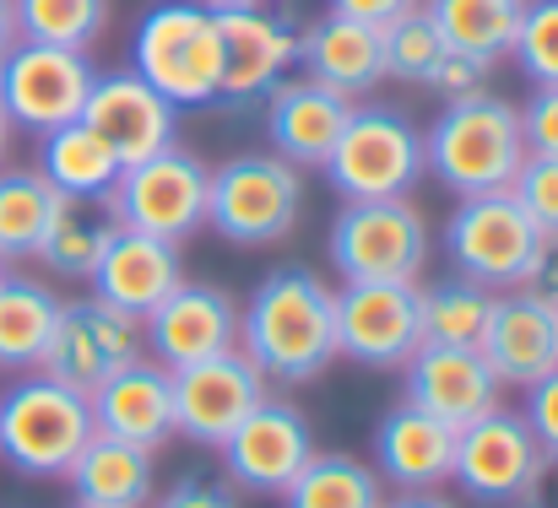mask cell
<instances>
[{
	"instance_id": "1",
	"label": "cell",
	"mask_w": 558,
	"mask_h": 508,
	"mask_svg": "<svg viewBox=\"0 0 558 508\" xmlns=\"http://www.w3.org/2000/svg\"><path fill=\"white\" fill-rule=\"evenodd\" d=\"M239 351L266 384H310L337 362V293L310 265H277L239 309Z\"/></svg>"
},
{
	"instance_id": "2",
	"label": "cell",
	"mask_w": 558,
	"mask_h": 508,
	"mask_svg": "<svg viewBox=\"0 0 558 508\" xmlns=\"http://www.w3.org/2000/svg\"><path fill=\"white\" fill-rule=\"evenodd\" d=\"M521 163H526L521 114L510 98H499L488 87L472 98H450L423 131V169L456 200L510 189Z\"/></svg>"
},
{
	"instance_id": "3",
	"label": "cell",
	"mask_w": 558,
	"mask_h": 508,
	"mask_svg": "<svg viewBox=\"0 0 558 508\" xmlns=\"http://www.w3.org/2000/svg\"><path fill=\"white\" fill-rule=\"evenodd\" d=\"M131 71L185 109H217L222 82V44H217V11L206 0H158L131 27Z\"/></svg>"
},
{
	"instance_id": "4",
	"label": "cell",
	"mask_w": 558,
	"mask_h": 508,
	"mask_svg": "<svg viewBox=\"0 0 558 508\" xmlns=\"http://www.w3.org/2000/svg\"><path fill=\"white\" fill-rule=\"evenodd\" d=\"M87 438H93L87 395L54 384L49 373L33 368L0 389V460L16 476H33V482L65 476Z\"/></svg>"
},
{
	"instance_id": "5",
	"label": "cell",
	"mask_w": 558,
	"mask_h": 508,
	"mask_svg": "<svg viewBox=\"0 0 558 508\" xmlns=\"http://www.w3.org/2000/svg\"><path fill=\"white\" fill-rule=\"evenodd\" d=\"M304 173L277 152H239L206 178V227L239 249H271L299 227Z\"/></svg>"
},
{
	"instance_id": "6",
	"label": "cell",
	"mask_w": 558,
	"mask_h": 508,
	"mask_svg": "<svg viewBox=\"0 0 558 508\" xmlns=\"http://www.w3.org/2000/svg\"><path fill=\"white\" fill-rule=\"evenodd\" d=\"M342 200H407L423 184V131L401 109L353 103L331 158L320 163Z\"/></svg>"
},
{
	"instance_id": "7",
	"label": "cell",
	"mask_w": 558,
	"mask_h": 508,
	"mask_svg": "<svg viewBox=\"0 0 558 508\" xmlns=\"http://www.w3.org/2000/svg\"><path fill=\"white\" fill-rule=\"evenodd\" d=\"M548 471H554V460L543 455V444H537V433L526 428V417L510 411V406H494V411H483L477 422L456 428L450 482H456L472 504H488V508L537 504Z\"/></svg>"
},
{
	"instance_id": "8",
	"label": "cell",
	"mask_w": 558,
	"mask_h": 508,
	"mask_svg": "<svg viewBox=\"0 0 558 508\" xmlns=\"http://www.w3.org/2000/svg\"><path fill=\"white\" fill-rule=\"evenodd\" d=\"M543 249V233L532 216L515 206L510 189L499 195H466L445 216V255L450 271L488 287V293H515L532 276V260Z\"/></svg>"
},
{
	"instance_id": "9",
	"label": "cell",
	"mask_w": 558,
	"mask_h": 508,
	"mask_svg": "<svg viewBox=\"0 0 558 508\" xmlns=\"http://www.w3.org/2000/svg\"><path fill=\"white\" fill-rule=\"evenodd\" d=\"M326 249L342 282H417L428 265V222L412 206V195L342 200Z\"/></svg>"
},
{
	"instance_id": "10",
	"label": "cell",
	"mask_w": 558,
	"mask_h": 508,
	"mask_svg": "<svg viewBox=\"0 0 558 508\" xmlns=\"http://www.w3.org/2000/svg\"><path fill=\"white\" fill-rule=\"evenodd\" d=\"M206 178H211V163H201L185 147H169L147 163L120 169L104 211L131 233L185 244L206 227Z\"/></svg>"
},
{
	"instance_id": "11",
	"label": "cell",
	"mask_w": 558,
	"mask_h": 508,
	"mask_svg": "<svg viewBox=\"0 0 558 508\" xmlns=\"http://www.w3.org/2000/svg\"><path fill=\"white\" fill-rule=\"evenodd\" d=\"M93 76L98 71H93V60L82 49H54V44L16 38L0 54V109H5L11 131L49 136V131L82 120Z\"/></svg>"
},
{
	"instance_id": "12",
	"label": "cell",
	"mask_w": 558,
	"mask_h": 508,
	"mask_svg": "<svg viewBox=\"0 0 558 508\" xmlns=\"http://www.w3.org/2000/svg\"><path fill=\"white\" fill-rule=\"evenodd\" d=\"M136 357H147L142 320L120 314L87 293V298H60V320H54V336H49L38 373H49L54 384H65L76 395H93L104 379H114Z\"/></svg>"
},
{
	"instance_id": "13",
	"label": "cell",
	"mask_w": 558,
	"mask_h": 508,
	"mask_svg": "<svg viewBox=\"0 0 558 508\" xmlns=\"http://www.w3.org/2000/svg\"><path fill=\"white\" fill-rule=\"evenodd\" d=\"M211 11H217V44H222L217 103L222 109L260 103L299 65V22L271 5H211Z\"/></svg>"
},
{
	"instance_id": "14",
	"label": "cell",
	"mask_w": 558,
	"mask_h": 508,
	"mask_svg": "<svg viewBox=\"0 0 558 508\" xmlns=\"http://www.w3.org/2000/svg\"><path fill=\"white\" fill-rule=\"evenodd\" d=\"M217 455H222V471H228L233 487L260 493V498H282L288 482L310 466L315 433H310V417H304L293 400L266 395V400L222 438Z\"/></svg>"
},
{
	"instance_id": "15",
	"label": "cell",
	"mask_w": 558,
	"mask_h": 508,
	"mask_svg": "<svg viewBox=\"0 0 558 508\" xmlns=\"http://www.w3.org/2000/svg\"><path fill=\"white\" fill-rule=\"evenodd\" d=\"M423 346L417 282H342L337 287V357L359 368H401Z\"/></svg>"
},
{
	"instance_id": "16",
	"label": "cell",
	"mask_w": 558,
	"mask_h": 508,
	"mask_svg": "<svg viewBox=\"0 0 558 508\" xmlns=\"http://www.w3.org/2000/svg\"><path fill=\"white\" fill-rule=\"evenodd\" d=\"M266 373L233 346L222 357L174 368V433L190 444L222 449V438L266 400Z\"/></svg>"
},
{
	"instance_id": "17",
	"label": "cell",
	"mask_w": 558,
	"mask_h": 508,
	"mask_svg": "<svg viewBox=\"0 0 558 508\" xmlns=\"http://www.w3.org/2000/svg\"><path fill=\"white\" fill-rule=\"evenodd\" d=\"M82 125H93L109 141L120 169L180 147V109L169 98H158L131 65L109 71V76H93V92L82 103Z\"/></svg>"
},
{
	"instance_id": "18",
	"label": "cell",
	"mask_w": 558,
	"mask_h": 508,
	"mask_svg": "<svg viewBox=\"0 0 558 508\" xmlns=\"http://www.w3.org/2000/svg\"><path fill=\"white\" fill-rule=\"evenodd\" d=\"M147 357L163 362L169 373L222 357L239 346V298L211 287V282H180L147 320H142Z\"/></svg>"
},
{
	"instance_id": "19",
	"label": "cell",
	"mask_w": 558,
	"mask_h": 508,
	"mask_svg": "<svg viewBox=\"0 0 558 508\" xmlns=\"http://www.w3.org/2000/svg\"><path fill=\"white\" fill-rule=\"evenodd\" d=\"M401 379H407V400L423 406L428 417L450 422V428H466L483 411L505 406V384L477 357V346H428L423 340L401 362Z\"/></svg>"
},
{
	"instance_id": "20",
	"label": "cell",
	"mask_w": 558,
	"mask_h": 508,
	"mask_svg": "<svg viewBox=\"0 0 558 508\" xmlns=\"http://www.w3.org/2000/svg\"><path fill=\"white\" fill-rule=\"evenodd\" d=\"M477 357L494 368V379L505 389H526V384L548 379L558 368V309H548L543 298H532L526 287L494 293Z\"/></svg>"
},
{
	"instance_id": "21",
	"label": "cell",
	"mask_w": 558,
	"mask_h": 508,
	"mask_svg": "<svg viewBox=\"0 0 558 508\" xmlns=\"http://www.w3.org/2000/svg\"><path fill=\"white\" fill-rule=\"evenodd\" d=\"M87 411H93V433L158 455L174 438V373L153 357H136L87 395Z\"/></svg>"
},
{
	"instance_id": "22",
	"label": "cell",
	"mask_w": 558,
	"mask_h": 508,
	"mask_svg": "<svg viewBox=\"0 0 558 508\" xmlns=\"http://www.w3.org/2000/svg\"><path fill=\"white\" fill-rule=\"evenodd\" d=\"M180 282H185L180 244L153 238V233H131V227H120V222H114V238H109L98 271L87 276L93 298H104L109 309L136 314V320H147Z\"/></svg>"
},
{
	"instance_id": "23",
	"label": "cell",
	"mask_w": 558,
	"mask_h": 508,
	"mask_svg": "<svg viewBox=\"0 0 558 508\" xmlns=\"http://www.w3.org/2000/svg\"><path fill=\"white\" fill-rule=\"evenodd\" d=\"M456 466V428L428 417L423 406L401 400L379 417L374 428V471L379 482H390L396 493H423V487H445Z\"/></svg>"
},
{
	"instance_id": "24",
	"label": "cell",
	"mask_w": 558,
	"mask_h": 508,
	"mask_svg": "<svg viewBox=\"0 0 558 508\" xmlns=\"http://www.w3.org/2000/svg\"><path fill=\"white\" fill-rule=\"evenodd\" d=\"M353 114V98L299 76V82H277L266 92V141L277 158H288L293 169H320L342 136Z\"/></svg>"
},
{
	"instance_id": "25",
	"label": "cell",
	"mask_w": 558,
	"mask_h": 508,
	"mask_svg": "<svg viewBox=\"0 0 558 508\" xmlns=\"http://www.w3.org/2000/svg\"><path fill=\"white\" fill-rule=\"evenodd\" d=\"M299 65L310 82L342 92V98H364L385 82V49H379V27L353 22L342 11L315 16L310 27H299Z\"/></svg>"
},
{
	"instance_id": "26",
	"label": "cell",
	"mask_w": 558,
	"mask_h": 508,
	"mask_svg": "<svg viewBox=\"0 0 558 508\" xmlns=\"http://www.w3.org/2000/svg\"><path fill=\"white\" fill-rule=\"evenodd\" d=\"M65 482L76 493V508H147L158 498L153 449H136V444L109 438V433H93L82 444Z\"/></svg>"
},
{
	"instance_id": "27",
	"label": "cell",
	"mask_w": 558,
	"mask_h": 508,
	"mask_svg": "<svg viewBox=\"0 0 558 508\" xmlns=\"http://www.w3.org/2000/svg\"><path fill=\"white\" fill-rule=\"evenodd\" d=\"M33 169L49 178V189H54L60 200L104 206L109 189H114V178H120V158L109 152V141H104L93 125L71 120V125L38 136V158H33Z\"/></svg>"
},
{
	"instance_id": "28",
	"label": "cell",
	"mask_w": 558,
	"mask_h": 508,
	"mask_svg": "<svg viewBox=\"0 0 558 508\" xmlns=\"http://www.w3.org/2000/svg\"><path fill=\"white\" fill-rule=\"evenodd\" d=\"M54 320H60V298L49 282L0 271V368L33 373L49 351Z\"/></svg>"
},
{
	"instance_id": "29",
	"label": "cell",
	"mask_w": 558,
	"mask_h": 508,
	"mask_svg": "<svg viewBox=\"0 0 558 508\" xmlns=\"http://www.w3.org/2000/svg\"><path fill=\"white\" fill-rule=\"evenodd\" d=\"M521 5L526 0H423V11L434 16L439 38L461 54H477L488 65L510 60L515 27H521Z\"/></svg>"
},
{
	"instance_id": "30",
	"label": "cell",
	"mask_w": 558,
	"mask_h": 508,
	"mask_svg": "<svg viewBox=\"0 0 558 508\" xmlns=\"http://www.w3.org/2000/svg\"><path fill=\"white\" fill-rule=\"evenodd\" d=\"M60 206L38 169H0V260H33Z\"/></svg>"
},
{
	"instance_id": "31",
	"label": "cell",
	"mask_w": 558,
	"mask_h": 508,
	"mask_svg": "<svg viewBox=\"0 0 558 508\" xmlns=\"http://www.w3.org/2000/svg\"><path fill=\"white\" fill-rule=\"evenodd\" d=\"M109 238H114V216H109L104 206L65 200V206H60V216H54V227L44 233V244H38V255H33V260H38L49 276L87 282V276L98 271V260H104Z\"/></svg>"
},
{
	"instance_id": "32",
	"label": "cell",
	"mask_w": 558,
	"mask_h": 508,
	"mask_svg": "<svg viewBox=\"0 0 558 508\" xmlns=\"http://www.w3.org/2000/svg\"><path fill=\"white\" fill-rule=\"evenodd\" d=\"M282 504L288 508H379L385 504V482L359 455H320L315 449L310 466L288 482Z\"/></svg>"
},
{
	"instance_id": "33",
	"label": "cell",
	"mask_w": 558,
	"mask_h": 508,
	"mask_svg": "<svg viewBox=\"0 0 558 508\" xmlns=\"http://www.w3.org/2000/svg\"><path fill=\"white\" fill-rule=\"evenodd\" d=\"M488 309H494V293L456 276V271L445 282L417 287V325H423L428 346H477L483 325H488Z\"/></svg>"
},
{
	"instance_id": "34",
	"label": "cell",
	"mask_w": 558,
	"mask_h": 508,
	"mask_svg": "<svg viewBox=\"0 0 558 508\" xmlns=\"http://www.w3.org/2000/svg\"><path fill=\"white\" fill-rule=\"evenodd\" d=\"M16 38L54 49H93L109 33V0H11Z\"/></svg>"
},
{
	"instance_id": "35",
	"label": "cell",
	"mask_w": 558,
	"mask_h": 508,
	"mask_svg": "<svg viewBox=\"0 0 558 508\" xmlns=\"http://www.w3.org/2000/svg\"><path fill=\"white\" fill-rule=\"evenodd\" d=\"M379 49H385V76H396V82H428V71H434V60L450 49L445 38H439V27H434V16L423 11V0L412 5V11H401L396 22H385L379 27Z\"/></svg>"
},
{
	"instance_id": "36",
	"label": "cell",
	"mask_w": 558,
	"mask_h": 508,
	"mask_svg": "<svg viewBox=\"0 0 558 508\" xmlns=\"http://www.w3.org/2000/svg\"><path fill=\"white\" fill-rule=\"evenodd\" d=\"M510 60L532 87H558V0H526Z\"/></svg>"
},
{
	"instance_id": "37",
	"label": "cell",
	"mask_w": 558,
	"mask_h": 508,
	"mask_svg": "<svg viewBox=\"0 0 558 508\" xmlns=\"http://www.w3.org/2000/svg\"><path fill=\"white\" fill-rule=\"evenodd\" d=\"M510 195L543 238H558V158H526L515 184H510Z\"/></svg>"
},
{
	"instance_id": "38",
	"label": "cell",
	"mask_w": 558,
	"mask_h": 508,
	"mask_svg": "<svg viewBox=\"0 0 558 508\" xmlns=\"http://www.w3.org/2000/svg\"><path fill=\"white\" fill-rule=\"evenodd\" d=\"M515 114L526 158H558V87H532V98L515 103Z\"/></svg>"
},
{
	"instance_id": "39",
	"label": "cell",
	"mask_w": 558,
	"mask_h": 508,
	"mask_svg": "<svg viewBox=\"0 0 558 508\" xmlns=\"http://www.w3.org/2000/svg\"><path fill=\"white\" fill-rule=\"evenodd\" d=\"M488 60H477V54H461V49H445L439 60H434V71H428V92H439L445 103L450 98H472V92H483L488 87Z\"/></svg>"
},
{
	"instance_id": "40",
	"label": "cell",
	"mask_w": 558,
	"mask_h": 508,
	"mask_svg": "<svg viewBox=\"0 0 558 508\" xmlns=\"http://www.w3.org/2000/svg\"><path fill=\"white\" fill-rule=\"evenodd\" d=\"M521 417H526V428L537 433L543 455L558 466V368L548 373V379L526 384V406H521Z\"/></svg>"
},
{
	"instance_id": "41",
	"label": "cell",
	"mask_w": 558,
	"mask_h": 508,
	"mask_svg": "<svg viewBox=\"0 0 558 508\" xmlns=\"http://www.w3.org/2000/svg\"><path fill=\"white\" fill-rule=\"evenodd\" d=\"M147 508H239V498H233V487H222V482L180 476L169 493H158Z\"/></svg>"
},
{
	"instance_id": "42",
	"label": "cell",
	"mask_w": 558,
	"mask_h": 508,
	"mask_svg": "<svg viewBox=\"0 0 558 508\" xmlns=\"http://www.w3.org/2000/svg\"><path fill=\"white\" fill-rule=\"evenodd\" d=\"M526 293L543 298L548 309H558V238H543V249L532 260V276H526Z\"/></svg>"
},
{
	"instance_id": "43",
	"label": "cell",
	"mask_w": 558,
	"mask_h": 508,
	"mask_svg": "<svg viewBox=\"0 0 558 508\" xmlns=\"http://www.w3.org/2000/svg\"><path fill=\"white\" fill-rule=\"evenodd\" d=\"M417 0H331V11H342V16H353V22H369V27H385V22H396L401 11H412Z\"/></svg>"
},
{
	"instance_id": "44",
	"label": "cell",
	"mask_w": 558,
	"mask_h": 508,
	"mask_svg": "<svg viewBox=\"0 0 558 508\" xmlns=\"http://www.w3.org/2000/svg\"><path fill=\"white\" fill-rule=\"evenodd\" d=\"M379 508H461V504L445 498L439 487H423V493H396V498H385Z\"/></svg>"
},
{
	"instance_id": "45",
	"label": "cell",
	"mask_w": 558,
	"mask_h": 508,
	"mask_svg": "<svg viewBox=\"0 0 558 508\" xmlns=\"http://www.w3.org/2000/svg\"><path fill=\"white\" fill-rule=\"evenodd\" d=\"M16 44V16H11V0H0V54Z\"/></svg>"
},
{
	"instance_id": "46",
	"label": "cell",
	"mask_w": 558,
	"mask_h": 508,
	"mask_svg": "<svg viewBox=\"0 0 558 508\" xmlns=\"http://www.w3.org/2000/svg\"><path fill=\"white\" fill-rule=\"evenodd\" d=\"M11 136H16V131H11V120H5V109H0V169H5V152H11Z\"/></svg>"
},
{
	"instance_id": "47",
	"label": "cell",
	"mask_w": 558,
	"mask_h": 508,
	"mask_svg": "<svg viewBox=\"0 0 558 508\" xmlns=\"http://www.w3.org/2000/svg\"><path fill=\"white\" fill-rule=\"evenodd\" d=\"M206 5H271V0H206Z\"/></svg>"
},
{
	"instance_id": "48",
	"label": "cell",
	"mask_w": 558,
	"mask_h": 508,
	"mask_svg": "<svg viewBox=\"0 0 558 508\" xmlns=\"http://www.w3.org/2000/svg\"><path fill=\"white\" fill-rule=\"evenodd\" d=\"M0 271H5V260H0Z\"/></svg>"
},
{
	"instance_id": "49",
	"label": "cell",
	"mask_w": 558,
	"mask_h": 508,
	"mask_svg": "<svg viewBox=\"0 0 558 508\" xmlns=\"http://www.w3.org/2000/svg\"><path fill=\"white\" fill-rule=\"evenodd\" d=\"M554 508H558V498H554Z\"/></svg>"
}]
</instances>
